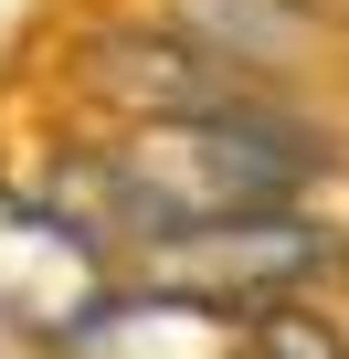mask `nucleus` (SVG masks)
Returning <instances> with one entry per match:
<instances>
[{
    "mask_svg": "<svg viewBox=\"0 0 349 359\" xmlns=\"http://www.w3.org/2000/svg\"><path fill=\"white\" fill-rule=\"evenodd\" d=\"M338 148L286 116L275 95H244V106H212V116H127L106 169L127 191V222L138 243L148 233H180V222H233V212H286L317 191V169Z\"/></svg>",
    "mask_w": 349,
    "mask_h": 359,
    "instance_id": "nucleus-1",
    "label": "nucleus"
},
{
    "mask_svg": "<svg viewBox=\"0 0 349 359\" xmlns=\"http://www.w3.org/2000/svg\"><path fill=\"white\" fill-rule=\"evenodd\" d=\"M127 264L159 296H191V306H223V317H265V306H307V285L338 264V233L286 201V212H233V222L148 233V243H127Z\"/></svg>",
    "mask_w": 349,
    "mask_h": 359,
    "instance_id": "nucleus-2",
    "label": "nucleus"
},
{
    "mask_svg": "<svg viewBox=\"0 0 349 359\" xmlns=\"http://www.w3.org/2000/svg\"><path fill=\"white\" fill-rule=\"evenodd\" d=\"M74 85L117 116H212V106H244L265 95L244 64H223L212 43H191L180 22H106L74 43Z\"/></svg>",
    "mask_w": 349,
    "mask_h": 359,
    "instance_id": "nucleus-3",
    "label": "nucleus"
},
{
    "mask_svg": "<svg viewBox=\"0 0 349 359\" xmlns=\"http://www.w3.org/2000/svg\"><path fill=\"white\" fill-rule=\"evenodd\" d=\"M117 296V275H106V254L53 212V201H32V191H0V306H11L53 359H64V338L96 317Z\"/></svg>",
    "mask_w": 349,
    "mask_h": 359,
    "instance_id": "nucleus-4",
    "label": "nucleus"
},
{
    "mask_svg": "<svg viewBox=\"0 0 349 359\" xmlns=\"http://www.w3.org/2000/svg\"><path fill=\"white\" fill-rule=\"evenodd\" d=\"M180 32L212 43L223 64H244L265 85V74H286L317 43V11H307V0H180Z\"/></svg>",
    "mask_w": 349,
    "mask_h": 359,
    "instance_id": "nucleus-5",
    "label": "nucleus"
},
{
    "mask_svg": "<svg viewBox=\"0 0 349 359\" xmlns=\"http://www.w3.org/2000/svg\"><path fill=\"white\" fill-rule=\"evenodd\" d=\"M244 359H349V338L307 306H265V317H244Z\"/></svg>",
    "mask_w": 349,
    "mask_h": 359,
    "instance_id": "nucleus-6",
    "label": "nucleus"
},
{
    "mask_svg": "<svg viewBox=\"0 0 349 359\" xmlns=\"http://www.w3.org/2000/svg\"><path fill=\"white\" fill-rule=\"evenodd\" d=\"M0 359H53V348H43V338H32V327L11 317V306H0Z\"/></svg>",
    "mask_w": 349,
    "mask_h": 359,
    "instance_id": "nucleus-7",
    "label": "nucleus"
}]
</instances>
